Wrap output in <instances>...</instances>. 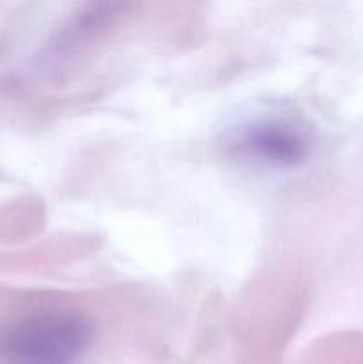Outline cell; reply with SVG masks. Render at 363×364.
Here are the masks:
<instances>
[{
    "mask_svg": "<svg viewBox=\"0 0 363 364\" xmlns=\"http://www.w3.org/2000/svg\"><path fill=\"white\" fill-rule=\"evenodd\" d=\"M93 327L70 309L23 316L0 336L2 364H75L91 343Z\"/></svg>",
    "mask_w": 363,
    "mask_h": 364,
    "instance_id": "6da1fadb",
    "label": "cell"
},
{
    "mask_svg": "<svg viewBox=\"0 0 363 364\" xmlns=\"http://www.w3.org/2000/svg\"><path fill=\"white\" fill-rule=\"evenodd\" d=\"M231 146L242 159L273 169H292L308 160V127L288 116H262L235 132Z\"/></svg>",
    "mask_w": 363,
    "mask_h": 364,
    "instance_id": "7a4b0ae2",
    "label": "cell"
}]
</instances>
